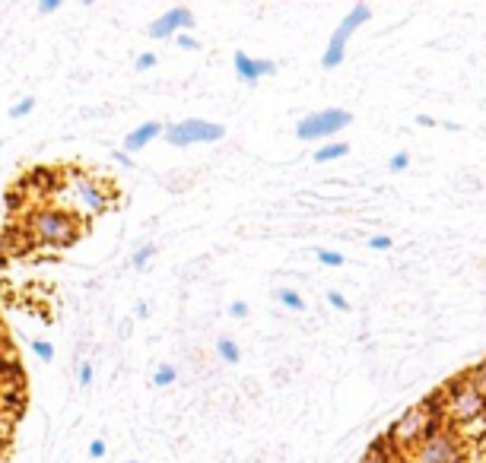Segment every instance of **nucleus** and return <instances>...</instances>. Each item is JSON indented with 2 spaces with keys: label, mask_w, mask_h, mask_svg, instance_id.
I'll return each mask as SVG.
<instances>
[{
  "label": "nucleus",
  "mask_w": 486,
  "mask_h": 463,
  "mask_svg": "<svg viewBox=\"0 0 486 463\" xmlns=\"http://www.w3.org/2000/svg\"><path fill=\"white\" fill-rule=\"evenodd\" d=\"M0 340H4V327H0Z\"/></svg>",
  "instance_id": "35"
},
{
  "label": "nucleus",
  "mask_w": 486,
  "mask_h": 463,
  "mask_svg": "<svg viewBox=\"0 0 486 463\" xmlns=\"http://www.w3.org/2000/svg\"><path fill=\"white\" fill-rule=\"evenodd\" d=\"M61 10V0H42L39 4V13H45V16H51V13Z\"/></svg>",
  "instance_id": "28"
},
{
  "label": "nucleus",
  "mask_w": 486,
  "mask_h": 463,
  "mask_svg": "<svg viewBox=\"0 0 486 463\" xmlns=\"http://www.w3.org/2000/svg\"><path fill=\"white\" fill-rule=\"evenodd\" d=\"M277 302L286 304L289 311H305V298H302L296 289H286V285H283V289H277Z\"/></svg>",
  "instance_id": "14"
},
{
  "label": "nucleus",
  "mask_w": 486,
  "mask_h": 463,
  "mask_svg": "<svg viewBox=\"0 0 486 463\" xmlns=\"http://www.w3.org/2000/svg\"><path fill=\"white\" fill-rule=\"evenodd\" d=\"M327 302H331V304H334V308H337V311H350V302H346V298L340 295L337 289H331V292H327Z\"/></svg>",
  "instance_id": "24"
},
{
  "label": "nucleus",
  "mask_w": 486,
  "mask_h": 463,
  "mask_svg": "<svg viewBox=\"0 0 486 463\" xmlns=\"http://www.w3.org/2000/svg\"><path fill=\"white\" fill-rule=\"evenodd\" d=\"M153 67H156V54H150L147 51V54L137 57V70H153Z\"/></svg>",
  "instance_id": "27"
},
{
  "label": "nucleus",
  "mask_w": 486,
  "mask_h": 463,
  "mask_svg": "<svg viewBox=\"0 0 486 463\" xmlns=\"http://www.w3.org/2000/svg\"><path fill=\"white\" fill-rule=\"evenodd\" d=\"M232 63H236V73L245 86H255L261 76H274L277 73V63L274 61H264V57H251L245 51H236L232 54Z\"/></svg>",
  "instance_id": "10"
},
{
  "label": "nucleus",
  "mask_w": 486,
  "mask_h": 463,
  "mask_svg": "<svg viewBox=\"0 0 486 463\" xmlns=\"http://www.w3.org/2000/svg\"><path fill=\"white\" fill-rule=\"evenodd\" d=\"M67 200V213H73L77 219H90V216H102L105 209H109V190H105V184L99 181V178H90L83 175V171H71L64 181V194H61Z\"/></svg>",
  "instance_id": "1"
},
{
  "label": "nucleus",
  "mask_w": 486,
  "mask_h": 463,
  "mask_svg": "<svg viewBox=\"0 0 486 463\" xmlns=\"http://www.w3.org/2000/svg\"><path fill=\"white\" fill-rule=\"evenodd\" d=\"M111 159H115L118 165H124V168H134V159H130L128 152H111Z\"/></svg>",
  "instance_id": "31"
},
{
  "label": "nucleus",
  "mask_w": 486,
  "mask_h": 463,
  "mask_svg": "<svg viewBox=\"0 0 486 463\" xmlns=\"http://www.w3.org/2000/svg\"><path fill=\"white\" fill-rule=\"evenodd\" d=\"M445 412L461 425H473L486 416V400L467 381H454L445 390Z\"/></svg>",
  "instance_id": "5"
},
{
  "label": "nucleus",
  "mask_w": 486,
  "mask_h": 463,
  "mask_svg": "<svg viewBox=\"0 0 486 463\" xmlns=\"http://www.w3.org/2000/svg\"><path fill=\"white\" fill-rule=\"evenodd\" d=\"M4 441H7V435H4V428H0V450H4Z\"/></svg>",
  "instance_id": "33"
},
{
  "label": "nucleus",
  "mask_w": 486,
  "mask_h": 463,
  "mask_svg": "<svg viewBox=\"0 0 486 463\" xmlns=\"http://www.w3.org/2000/svg\"><path fill=\"white\" fill-rule=\"evenodd\" d=\"M105 454H109L105 438H92V441H90V457H96V460H99V457H105Z\"/></svg>",
  "instance_id": "22"
},
{
  "label": "nucleus",
  "mask_w": 486,
  "mask_h": 463,
  "mask_svg": "<svg viewBox=\"0 0 486 463\" xmlns=\"http://www.w3.org/2000/svg\"><path fill=\"white\" fill-rule=\"evenodd\" d=\"M175 378H178L175 365H159V368H156V374H153V384H156V387H169Z\"/></svg>",
  "instance_id": "16"
},
{
  "label": "nucleus",
  "mask_w": 486,
  "mask_h": 463,
  "mask_svg": "<svg viewBox=\"0 0 486 463\" xmlns=\"http://www.w3.org/2000/svg\"><path fill=\"white\" fill-rule=\"evenodd\" d=\"M175 44H178V48H185V51H198V38L188 35V32H178V35H175Z\"/></svg>",
  "instance_id": "21"
},
{
  "label": "nucleus",
  "mask_w": 486,
  "mask_h": 463,
  "mask_svg": "<svg viewBox=\"0 0 486 463\" xmlns=\"http://www.w3.org/2000/svg\"><path fill=\"white\" fill-rule=\"evenodd\" d=\"M369 247H372V251H388V247H391V238H388V235H372V238H369Z\"/></svg>",
  "instance_id": "26"
},
{
  "label": "nucleus",
  "mask_w": 486,
  "mask_h": 463,
  "mask_svg": "<svg viewBox=\"0 0 486 463\" xmlns=\"http://www.w3.org/2000/svg\"><path fill=\"white\" fill-rule=\"evenodd\" d=\"M315 257H318V264H324V266H344V254L327 251V247H318Z\"/></svg>",
  "instance_id": "18"
},
{
  "label": "nucleus",
  "mask_w": 486,
  "mask_h": 463,
  "mask_svg": "<svg viewBox=\"0 0 486 463\" xmlns=\"http://www.w3.org/2000/svg\"><path fill=\"white\" fill-rule=\"evenodd\" d=\"M162 133H166V140L172 146H198V143H217V140H223L226 127L204 118H188V121H178V124H169Z\"/></svg>",
  "instance_id": "7"
},
{
  "label": "nucleus",
  "mask_w": 486,
  "mask_h": 463,
  "mask_svg": "<svg viewBox=\"0 0 486 463\" xmlns=\"http://www.w3.org/2000/svg\"><path fill=\"white\" fill-rule=\"evenodd\" d=\"M416 124H423V127H432V124H435V121H432V118H429V114H420V118H416Z\"/></svg>",
  "instance_id": "32"
},
{
  "label": "nucleus",
  "mask_w": 486,
  "mask_h": 463,
  "mask_svg": "<svg viewBox=\"0 0 486 463\" xmlns=\"http://www.w3.org/2000/svg\"><path fill=\"white\" fill-rule=\"evenodd\" d=\"M29 232L42 241V245H51V247H67L77 241L80 235V219L73 213H67L64 206L54 209H35L29 216Z\"/></svg>",
  "instance_id": "2"
},
{
  "label": "nucleus",
  "mask_w": 486,
  "mask_h": 463,
  "mask_svg": "<svg viewBox=\"0 0 486 463\" xmlns=\"http://www.w3.org/2000/svg\"><path fill=\"white\" fill-rule=\"evenodd\" d=\"M369 19H372V10H369V6H365V4H353L350 13H346V16L340 19V25L334 29L331 42H327L324 57H321V67H324V70L340 67V61H344V54H346V42H350L353 32H356L359 25H365Z\"/></svg>",
  "instance_id": "4"
},
{
  "label": "nucleus",
  "mask_w": 486,
  "mask_h": 463,
  "mask_svg": "<svg viewBox=\"0 0 486 463\" xmlns=\"http://www.w3.org/2000/svg\"><path fill=\"white\" fill-rule=\"evenodd\" d=\"M80 384H83V387L92 384V365H90V362H83V365H80Z\"/></svg>",
  "instance_id": "29"
},
{
  "label": "nucleus",
  "mask_w": 486,
  "mask_h": 463,
  "mask_svg": "<svg viewBox=\"0 0 486 463\" xmlns=\"http://www.w3.org/2000/svg\"><path fill=\"white\" fill-rule=\"evenodd\" d=\"M0 152H4V137H0Z\"/></svg>",
  "instance_id": "34"
},
{
  "label": "nucleus",
  "mask_w": 486,
  "mask_h": 463,
  "mask_svg": "<svg viewBox=\"0 0 486 463\" xmlns=\"http://www.w3.org/2000/svg\"><path fill=\"white\" fill-rule=\"evenodd\" d=\"M410 463H458L454 438L445 435V431L426 435L413 450H410Z\"/></svg>",
  "instance_id": "8"
},
{
  "label": "nucleus",
  "mask_w": 486,
  "mask_h": 463,
  "mask_svg": "<svg viewBox=\"0 0 486 463\" xmlns=\"http://www.w3.org/2000/svg\"><path fill=\"white\" fill-rule=\"evenodd\" d=\"M191 25H194V13L188 10V6H172V10H166L159 19H153L147 32L153 38H172V35H178V32L191 29Z\"/></svg>",
  "instance_id": "9"
},
{
  "label": "nucleus",
  "mask_w": 486,
  "mask_h": 463,
  "mask_svg": "<svg viewBox=\"0 0 486 463\" xmlns=\"http://www.w3.org/2000/svg\"><path fill=\"white\" fill-rule=\"evenodd\" d=\"M432 431H439V419L432 416L429 403H420V406H410V409L394 422L391 441H394L397 447H416V444H420L426 435H432Z\"/></svg>",
  "instance_id": "3"
},
{
  "label": "nucleus",
  "mask_w": 486,
  "mask_h": 463,
  "mask_svg": "<svg viewBox=\"0 0 486 463\" xmlns=\"http://www.w3.org/2000/svg\"><path fill=\"white\" fill-rule=\"evenodd\" d=\"M153 254H156V245H143V247H137V254H134V266L137 270H143V266L153 260Z\"/></svg>",
  "instance_id": "20"
},
{
  "label": "nucleus",
  "mask_w": 486,
  "mask_h": 463,
  "mask_svg": "<svg viewBox=\"0 0 486 463\" xmlns=\"http://www.w3.org/2000/svg\"><path fill=\"white\" fill-rule=\"evenodd\" d=\"M350 152V143H344V140H334V143H324L321 149H315V162L324 165V162H334V159L346 156Z\"/></svg>",
  "instance_id": "12"
},
{
  "label": "nucleus",
  "mask_w": 486,
  "mask_h": 463,
  "mask_svg": "<svg viewBox=\"0 0 486 463\" xmlns=\"http://www.w3.org/2000/svg\"><path fill=\"white\" fill-rule=\"evenodd\" d=\"M467 384H470L473 390H477L480 397L486 400V359L480 362V365H477V368H473V371H470V378H467Z\"/></svg>",
  "instance_id": "15"
},
{
  "label": "nucleus",
  "mask_w": 486,
  "mask_h": 463,
  "mask_svg": "<svg viewBox=\"0 0 486 463\" xmlns=\"http://www.w3.org/2000/svg\"><path fill=\"white\" fill-rule=\"evenodd\" d=\"M359 463H388V457H382V444L375 441V447H372L369 454H365L363 460H359Z\"/></svg>",
  "instance_id": "25"
},
{
  "label": "nucleus",
  "mask_w": 486,
  "mask_h": 463,
  "mask_svg": "<svg viewBox=\"0 0 486 463\" xmlns=\"http://www.w3.org/2000/svg\"><path fill=\"white\" fill-rule=\"evenodd\" d=\"M32 352L39 355L42 362H54V346L48 340H32Z\"/></svg>",
  "instance_id": "19"
},
{
  "label": "nucleus",
  "mask_w": 486,
  "mask_h": 463,
  "mask_svg": "<svg viewBox=\"0 0 486 463\" xmlns=\"http://www.w3.org/2000/svg\"><path fill=\"white\" fill-rule=\"evenodd\" d=\"M128 463H137V460H128Z\"/></svg>",
  "instance_id": "36"
},
{
  "label": "nucleus",
  "mask_w": 486,
  "mask_h": 463,
  "mask_svg": "<svg viewBox=\"0 0 486 463\" xmlns=\"http://www.w3.org/2000/svg\"><path fill=\"white\" fill-rule=\"evenodd\" d=\"M229 314L232 317H248V304H245V302H232L229 304Z\"/></svg>",
  "instance_id": "30"
},
{
  "label": "nucleus",
  "mask_w": 486,
  "mask_h": 463,
  "mask_svg": "<svg viewBox=\"0 0 486 463\" xmlns=\"http://www.w3.org/2000/svg\"><path fill=\"white\" fill-rule=\"evenodd\" d=\"M353 121V114L346 108H321V111H312L296 124V137L299 140H327L337 130H344Z\"/></svg>",
  "instance_id": "6"
},
{
  "label": "nucleus",
  "mask_w": 486,
  "mask_h": 463,
  "mask_svg": "<svg viewBox=\"0 0 486 463\" xmlns=\"http://www.w3.org/2000/svg\"><path fill=\"white\" fill-rule=\"evenodd\" d=\"M159 133H162L159 121H147V124H140L137 130H130L128 137H124V152H140L143 146H150Z\"/></svg>",
  "instance_id": "11"
},
{
  "label": "nucleus",
  "mask_w": 486,
  "mask_h": 463,
  "mask_svg": "<svg viewBox=\"0 0 486 463\" xmlns=\"http://www.w3.org/2000/svg\"><path fill=\"white\" fill-rule=\"evenodd\" d=\"M407 168H410V156H407V152L391 156V171H407Z\"/></svg>",
  "instance_id": "23"
},
{
  "label": "nucleus",
  "mask_w": 486,
  "mask_h": 463,
  "mask_svg": "<svg viewBox=\"0 0 486 463\" xmlns=\"http://www.w3.org/2000/svg\"><path fill=\"white\" fill-rule=\"evenodd\" d=\"M32 111H35V99L32 95H26V99H20L13 108H10V118H29Z\"/></svg>",
  "instance_id": "17"
},
{
  "label": "nucleus",
  "mask_w": 486,
  "mask_h": 463,
  "mask_svg": "<svg viewBox=\"0 0 486 463\" xmlns=\"http://www.w3.org/2000/svg\"><path fill=\"white\" fill-rule=\"evenodd\" d=\"M217 355L223 362H229V365H236V362L242 359V352H238V342L232 340V336H219V340H217Z\"/></svg>",
  "instance_id": "13"
}]
</instances>
